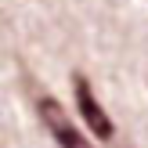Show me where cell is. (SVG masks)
I'll list each match as a JSON object with an SVG mask.
<instances>
[{"label": "cell", "instance_id": "1", "mask_svg": "<svg viewBox=\"0 0 148 148\" xmlns=\"http://www.w3.org/2000/svg\"><path fill=\"white\" fill-rule=\"evenodd\" d=\"M72 90H76L79 116L87 119V130H90L98 141H112V137H116V127H112V119H108V112L98 105V98H94V87H90V79H87L83 72H76V76H72Z\"/></svg>", "mask_w": 148, "mask_h": 148}, {"label": "cell", "instance_id": "2", "mask_svg": "<svg viewBox=\"0 0 148 148\" xmlns=\"http://www.w3.org/2000/svg\"><path fill=\"white\" fill-rule=\"evenodd\" d=\"M36 112H40L43 127L51 130V137L58 141V148H94V145H90V141H87V137L69 123L65 108L58 105L54 98H47V94H43V98H36Z\"/></svg>", "mask_w": 148, "mask_h": 148}]
</instances>
